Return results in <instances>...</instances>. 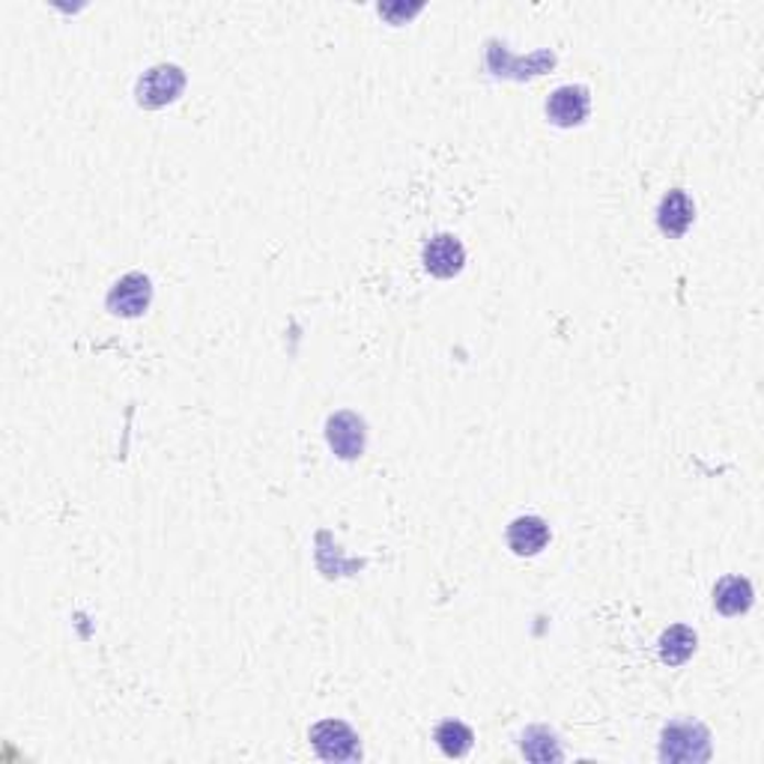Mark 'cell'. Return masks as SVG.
Wrapping results in <instances>:
<instances>
[{"label":"cell","mask_w":764,"mask_h":764,"mask_svg":"<svg viewBox=\"0 0 764 764\" xmlns=\"http://www.w3.org/2000/svg\"><path fill=\"white\" fill-rule=\"evenodd\" d=\"M661 758L684 764L708 762L711 758V732L702 723H690V720L669 723L661 734Z\"/></svg>","instance_id":"obj_1"},{"label":"cell","mask_w":764,"mask_h":764,"mask_svg":"<svg viewBox=\"0 0 764 764\" xmlns=\"http://www.w3.org/2000/svg\"><path fill=\"white\" fill-rule=\"evenodd\" d=\"M308 738L323 762H359L362 758L359 734L343 720H323L310 729Z\"/></svg>","instance_id":"obj_2"},{"label":"cell","mask_w":764,"mask_h":764,"mask_svg":"<svg viewBox=\"0 0 764 764\" xmlns=\"http://www.w3.org/2000/svg\"><path fill=\"white\" fill-rule=\"evenodd\" d=\"M183 87H186V73L174 63H159L138 78L134 96L141 108H162V105L174 102L176 96L183 94Z\"/></svg>","instance_id":"obj_3"},{"label":"cell","mask_w":764,"mask_h":764,"mask_svg":"<svg viewBox=\"0 0 764 764\" xmlns=\"http://www.w3.org/2000/svg\"><path fill=\"white\" fill-rule=\"evenodd\" d=\"M153 302V284L144 272H129L108 293V310L114 317H141Z\"/></svg>","instance_id":"obj_4"},{"label":"cell","mask_w":764,"mask_h":764,"mask_svg":"<svg viewBox=\"0 0 764 764\" xmlns=\"http://www.w3.org/2000/svg\"><path fill=\"white\" fill-rule=\"evenodd\" d=\"M466 266V249L463 242L451 233H436L434 239H427L424 245V269L436 275V279H455L460 275V269Z\"/></svg>","instance_id":"obj_5"},{"label":"cell","mask_w":764,"mask_h":764,"mask_svg":"<svg viewBox=\"0 0 764 764\" xmlns=\"http://www.w3.org/2000/svg\"><path fill=\"white\" fill-rule=\"evenodd\" d=\"M326 439L341 460H359L364 455V422L352 413H335L326 422Z\"/></svg>","instance_id":"obj_6"},{"label":"cell","mask_w":764,"mask_h":764,"mask_svg":"<svg viewBox=\"0 0 764 764\" xmlns=\"http://www.w3.org/2000/svg\"><path fill=\"white\" fill-rule=\"evenodd\" d=\"M591 96L586 87L579 84H568V87H558L553 90V96L547 99V117L561 129H570V125H579L586 117H589Z\"/></svg>","instance_id":"obj_7"},{"label":"cell","mask_w":764,"mask_h":764,"mask_svg":"<svg viewBox=\"0 0 764 764\" xmlns=\"http://www.w3.org/2000/svg\"><path fill=\"white\" fill-rule=\"evenodd\" d=\"M692 218H696V204L692 197L681 188H672L669 195L661 200V209H657V225L666 237H684L690 230Z\"/></svg>","instance_id":"obj_8"},{"label":"cell","mask_w":764,"mask_h":764,"mask_svg":"<svg viewBox=\"0 0 764 764\" xmlns=\"http://www.w3.org/2000/svg\"><path fill=\"white\" fill-rule=\"evenodd\" d=\"M549 544V526L541 516H516L507 526V547L516 556H537Z\"/></svg>","instance_id":"obj_9"},{"label":"cell","mask_w":764,"mask_h":764,"mask_svg":"<svg viewBox=\"0 0 764 764\" xmlns=\"http://www.w3.org/2000/svg\"><path fill=\"white\" fill-rule=\"evenodd\" d=\"M753 600V586L744 577H723L717 582V589H713V607H717V612L729 615V619L750 612Z\"/></svg>","instance_id":"obj_10"},{"label":"cell","mask_w":764,"mask_h":764,"mask_svg":"<svg viewBox=\"0 0 764 764\" xmlns=\"http://www.w3.org/2000/svg\"><path fill=\"white\" fill-rule=\"evenodd\" d=\"M696 631L687 627V624H675L669 631H663L661 636V661L669 663V666H681L692 657L696 651Z\"/></svg>","instance_id":"obj_11"},{"label":"cell","mask_w":764,"mask_h":764,"mask_svg":"<svg viewBox=\"0 0 764 764\" xmlns=\"http://www.w3.org/2000/svg\"><path fill=\"white\" fill-rule=\"evenodd\" d=\"M434 741L448 758H463L472 750V744H476V732L466 723H460V720H445V723L436 725Z\"/></svg>","instance_id":"obj_12"},{"label":"cell","mask_w":764,"mask_h":764,"mask_svg":"<svg viewBox=\"0 0 764 764\" xmlns=\"http://www.w3.org/2000/svg\"><path fill=\"white\" fill-rule=\"evenodd\" d=\"M523 755L532 758V762H561L565 753L558 746L556 734L544 729V725H532L526 734H523Z\"/></svg>","instance_id":"obj_13"}]
</instances>
